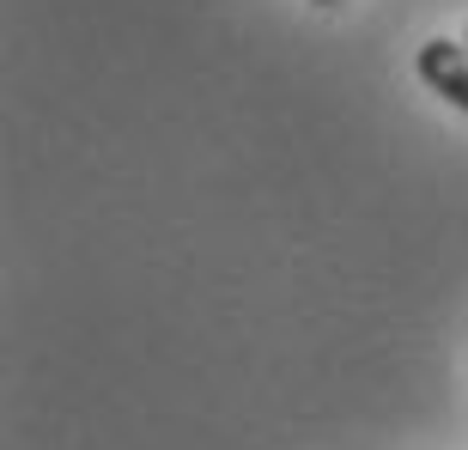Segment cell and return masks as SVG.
Listing matches in <instances>:
<instances>
[{
  "mask_svg": "<svg viewBox=\"0 0 468 450\" xmlns=\"http://www.w3.org/2000/svg\"><path fill=\"white\" fill-rule=\"evenodd\" d=\"M420 80L444 98V104H456L468 116V43H451V37H432V43H420L414 55Z\"/></svg>",
  "mask_w": 468,
  "mask_h": 450,
  "instance_id": "6da1fadb",
  "label": "cell"
},
{
  "mask_svg": "<svg viewBox=\"0 0 468 450\" xmlns=\"http://www.w3.org/2000/svg\"><path fill=\"white\" fill-rule=\"evenodd\" d=\"M311 6H335V0H311Z\"/></svg>",
  "mask_w": 468,
  "mask_h": 450,
  "instance_id": "7a4b0ae2",
  "label": "cell"
}]
</instances>
